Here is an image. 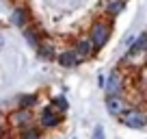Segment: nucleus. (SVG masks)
<instances>
[{
	"label": "nucleus",
	"mask_w": 147,
	"mask_h": 139,
	"mask_svg": "<svg viewBox=\"0 0 147 139\" xmlns=\"http://www.w3.org/2000/svg\"><path fill=\"white\" fill-rule=\"evenodd\" d=\"M110 35H113V24L106 22V20H97V22L91 24V28H89L87 37L93 42V46H95V50H104L106 44L110 42Z\"/></svg>",
	"instance_id": "nucleus-1"
},
{
	"label": "nucleus",
	"mask_w": 147,
	"mask_h": 139,
	"mask_svg": "<svg viewBox=\"0 0 147 139\" xmlns=\"http://www.w3.org/2000/svg\"><path fill=\"white\" fill-rule=\"evenodd\" d=\"M119 122L125 126V128L143 130V128H147V111L145 109H138V107H130L128 111L119 117Z\"/></svg>",
	"instance_id": "nucleus-2"
},
{
	"label": "nucleus",
	"mask_w": 147,
	"mask_h": 139,
	"mask_svg": "<svg viewBox=\"0 0 147 139\" xmlns=\"http://www.w3.org/2000/svg\"><path fill=\"white\" fill-rule=\"evenodd\" d=\"M61 122H63V113H59L52 104H46L39 113V126L43 130H52V128H59Z\"/></svg>",
	"instance_id": "nucleus-3"
},
{
	"label": "nucleus",
	"mask_w": 147,
	"mask_h": 139,
	"mask_svg": "<svg viewBox=\"0 0 147 139\" xmlns=\"http://www.w3.org/2000/svg\"><path fill=\"white\" fill-rule=\"evenodd\" d=\"M9 124L13 126L15 130H22V128H26V126L35 124L32 109H20V107H15L13 111L9 113Z\"/></svg>",
	"instance_id": "nucleus-4"
},
{
	"label": "nucleus",
	"mask_w": 147,
	"mask_h": 139,
	"mask_svg": "<svg viewBox=\"0 0 147 139\" xmlns=\"http://www.w3.org/2000/svg\"><path fill=\"white\" fill-rule=\"evenodd\" d=\"M104 91H106V96H117V93L125 91V78H123V74L119 72V67L110 70V74L106 76Z\"/></svg>",
	"instance_id": "nucleus-5"
},
{
	"label": "nucleus",
	"mask_w": 147,
	"mask_h": 139,
	"mask_svg": "<svg viewBox=\"0 0 147 139\" xmlns=\"http://www.w3.org/2000/svg\"><path fill=\"white\" fill-rule=\"evenodd\" d=\"M130 107H132V104L125 100L123 93H117V96H106V111H108V115H113V117H121Z\"/></svg>",
	"instance_id": "nucleus-6"
},
{
	"label": "nucleus",
	"mask_w": 147,
	"mask_h": 139,
	"mask_svg": "<svg viewBox=\"0 0 147 139\" xmlns=\"http://www.w3.org/2000/svg\"><path fill=\"white\" fill-rule=\"evenodd\" d=\"M56 63H59L61 67H65V70H74V67H78L80 63H84V59L76 52V48H67V50L59 52Z\"/></svg>",
	"instance_id": "nucleus-7"
},
{
	"label": "nucleus",
	"mask_w": 147,
	"mask_h": 139,
	"mask_svg": "<svg viewBox=\"0 0 147 139\" xmlns=\"http://www.w3.org/2000/svg\"><path fill=\"white\" fill-rule=\"evenodd\" d=\"M147 52V31L143 33H136L134 35V39L128 44V52H125V57L128 59H134V57H141Z\"/></svg>",
	"instance_id": "nucleus-8"
},
{
	"label": "nucleus",
	"mask_w": 147,
	"mask_h": 139,
	"mask_svg": "<svg viewBox=\"0 0 147 139\" xmlns=\"http://www.w3.org/2000/svg\"><path fill=\"white\" fill-rule=\"evenodd\" d=\"M22 37H24V42L28 44V46L30 48H39V44L43 42V39H46V35H43V31H39V26H37V24H28V26H24L22 28Z\"/></svg>",
	"instance_id": "nucleus-9"
},
{
	"label": "nucleus",
	"mask_w": 147,
	"mask_h": 139,
	"mask_svg": "<svg viewBox=\"0 0 147 139\" xmlns=\"http://www.w3.org/2000/svg\"><path fill=\"white\" fill-rule=\"evenodd\" d=\"M30 22H32V15H30V9H28L26 5L24 7H15V9L11 11V24H13L15 28L22 31V28L28 26Z\"/></svg>",
	"instance_id": "nucleus-10"
},
{
	"label": "nucleus",
	"mask_w": 147,
	"mask_h": 139,
	"mask_svg": "<svg viewBox=\"0 0 147 139\" xmlns=\"http://www.w3.org/2000/svg\"><path fill=\"white\" fill-rule=\"evenodd\" d=\"M74 48H76V52H78L80 57H82L84 61H89L93 55H95V46H93V42L89 37H80V39H76V44H74Z\"/></svg>",
	"instance_id": "nucleus-11"
},
{
	"label": "nucleus",
	"mask_w": 147,
	"mask_h": 139,
	"mask_svg": "<svg viewBox=\"0 0 147 139\" xmlns=\"http://www.w3.org/2000/svg\"><path fill=\"white\" fill-rule=\"evenodd\" d=\"M37 57H39L41 61H56L59 52H56L54 44H50V42H46V39H43V42L39 44V48H37Z\"/></svg>",
	"instance_id": "nucleus-12"
},
{
	"label": "nucleus",
	"mask_w": 147,
	"mask_h": 139,
	"mask_svg": "<svg viewBox=\"0 0 147 139\" xmlns=\"http://www.w3.org/2000/svg\"><path fill=\"white\" fill-rule=\"evenodd\" d=\"M123 11H125V0H106L104 2V13L108 15L110 20L119 18Z\"/></svg>",
	"instance_id": "nucleus-13"
},
{
	"label": "nucleus",
	"mask_w": 147,
	"mask_h": 139,
	"mask_svg": "<svg viewBox=\"0 0 147 139\" xmlns=\"http://www.w3.org/2000/svg\"><path fill=\"white\" fill-rule=\"evenodd\" d=\"M43 137V128L39 124H30L26 128L18 130V139H41Z\"/></svg>",
	"instance_id": "nucleus-14"
},
{
	"label": "nucleus",
	"mask_w": 147,
	"mask_h": 139,
	"mask_svg": "<svg viewBox=\"0 0 147 139\" xmlns=\"http://www.w3.org/2000/svg\"><path fill=\"white\" fill-rule=\"evenodd\" d=\"M37 104H39V96H37V93H22V96L18 98V104H15V107H20V109H35Z\"/></svg>",
	"instance_id": "nucleus-15"
},
{
	"label": "nucleus",
	"mask_w": 147,
	"mask_h": 139,
	"mask_svg": "<svg viewBox=\"0 0 147 139\" xmlns=\"http://www.w3.org/2000/svg\"><path fill=\"white\" fill-rule=\"evenodd\" d=\"M50 104H52L59 113H63V115L69 111V102H67V98H65V96H54V98L50 100Z\"/></svg>",
	"instance_id": "nucleus-16"
},
{
	"label": "nucleus",
	"mask_w": 147,
	"mask_h": 139,
	"mask_svg": "<svg viewBox=\"0 0 147 139\" xmlns=\"http://www.w3.org/2000/svg\"><path fill=\"white\" fill-rule=\"evenodd\" d=\"M93 139H106V133H104V126L102 124L93 126Z\"/></svg>",
	"instance_id": "nucleus-17"
},
{
	"label": "nucleus",
	"mask_w": 147,
	"mask_h": 139,
	"mask_svg": "<svg viewBox=\"0 0 147 139\" xmlns=\"http://www.w3.org/2000/svg\"><path fill=\"white\" fill-rule=\"evenodd\" d=\"M5 135H7V128H5V124L0 122V139H5Z\"/></svg>",
	"instance_id": "nucleus-18"
},
{
	"label": "nucleus",
	"mask_w": 147,
	"mask_h": 139,
	"mask_svg": "<svg viewBox=\"0 0 147 139\" xmlns=\"http://www.w3.org/2000/svg\"><path fill=\"white\" fill-rule=\"evenodd\" d=\"M0 26H2V22H0Z\"/></svg>",
	"instance_id": "nucleus-19"
},
{
	"label": "nucleus",
	"mask_w": 147,
	"mask_h": 139,
	"mask_svg": "<svg viewBox=\"0 0 147 139\" xmlns=\"http://www.w3.org/2000/svg\"><path fill=\"white\" fill-rule=\"evenodd\" d=\"M0 46H2V42H0Z\"/></svg>",
	"instance_id": "nucleus-20"
}]
</instances>
